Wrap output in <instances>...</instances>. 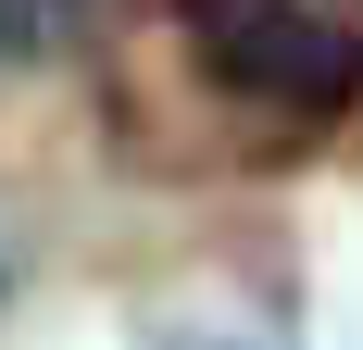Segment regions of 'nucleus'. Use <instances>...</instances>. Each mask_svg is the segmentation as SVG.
Masks as SVG:
<instances>
[{"label":"nucleus","instance_id":"2","mask_svg":"<svg viewBox=\"0 0 363 350\" xmlns=\"http://www.w3.org/2000/svg\"><path fill=\"white\" fill-rule=\"evenodd\" d=\"M88 26V0H0V50H63Z\"/></svg>","mask_w":363,"mask_h":350},{"label":"nucleus","instance_id":"1","mask_svg":"<svg viewBox=\"0 0 363 350\" xmlns=\"http://www.w3.org/2000/svg\"><path fill=\"white\" fill-rule=\"evenodd\" d=\"M176 38L201 88L225 113H251L263 138H326L363 101V38L313 0H176Z\"/></svg>","mask_w":363,"mask_h":350}]
</instances>
